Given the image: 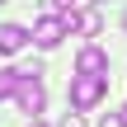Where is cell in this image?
<instances>
[{
    "label": "cell",
    "mask_w": 127,
    "mask_h": 127,
    "mask_svg": "<svg viewBox=\"0 0 127 127\" xmlns=\"http://www.w3.org/2000/svg\"><path fill=\"white\" fill-rule=\"evenodd\" d=\"M61 127H85V118H80V113H75V108H71V113H66V118H61Z\"/></svg>",
    "instance_id": "obj_9"
},
{
    "label": "cell",
    "mask_w": 127,
    "mask_h": 127,
    "mask_svg": "<svg viewBox=\"0 0 127 127\" xmlns=\"http://www.w3.org/2000/svg\"><path fill=\"white\" fill-rule=\"evenodd\" d=\"M0 5H5V0H0Z\"/></svg>",
    "instance_id": "obj_15"
},
{
    "label": "cell",
    "mask_w": 127,
    "mask_h": 127,
    "mask_svg": "<svg viewBox=\"0 0 127 127\" xmlns=\"http://www.w3.org/2000/svg\"><path fill=\"white\" fill-rule=\"evenodd\" d=\"M99 127H123V113H104V118H99Z\"/></svg>",
    "instance_id": "obj_8"
},
{
    "label": "cell",
    "mask_w": 127,
    "mask_h": 127,
    "mask_svg": "<svg viewBox=\"0 0 127 127\" xmlns=\"http://www.w3.org/2000/svg\"><path fill=\"white\" fill-rule=\"evenodd\" d=\"M14 104L24 108V113H42V104H47V90H42V80H19V90H14Z\"/></svg>",
    "instance_id": "obj_3"
},
{
    "label": "cell",
    "mask_w": 127,
    "mask_h": 127,
    "mask_svg": "<svg viewBox=\"0 0 127 127\" xmlns=\"http://www.w3.org/2000/svg\"><path fill=\"white\" fill-rule=\"evenodd\" d=\"M108 94V75H71V108L85 113Z\"/></svg>",
    "instance_id": "obj_1"
},
{
    "label": "cell",
    "mask_w": 127,
    "mask_h": 127,
    "mask_svg": "<svg viewBox=\"0 0 127 127\" xmlns=\"http://www.w3.org/2000/svg\"><path fill=\"white\" fill-rule=\"evenodd\" d=\"M66 33H71V28H66V19H61V14H42V19L33 24V42H38V47H57Z\"/></svg>",
    "instance_id": "obj_2"
},
{
    "label": "cell",
    "mask_w": 127,
    "mask_h": 127,
    "mask_svg": "<svg viewBox=\"0 0 127 127\" xmlns=\"http://www.w3.org/2000/svg\"><path fill=\"white\" fill-rule=\"evenodd\" d=\"M52 5H61V9H66V5H80V0H52Z\"/></svg>",
    "instance_id": "obj_10"
},
{
    "label": "cell",
    "mask_w": 127,
    "mask_h": 127,
    "mask_svg": "<svg viewBox=\"0 0 127 127\" xmlns=\"http://www.w3.org/2000/svg\"><path fill=\"white\" fill-rule=\"evenodd\" d=\"M61 19H66V28H71V33H85V38H94V33L104 28L99 9H85V14H61Z\"/></svg>",
    "instance_id": "obj_5"
},
{
    "label": "cell",
    "mask_w": 127,
    "mask_h": 127,
    "mask_svg": "<svg viewBox=\"0 0 127 127\" xmlns=\"http://www.w3.org/2000/svg\"><path fill=\"white\" fill-rule=\"evenodd\" d=\"M123 127H127V104H123Z\"/></svg>",
    "instance_id": "obj_11"
},
{
    "label": "cell",
    "mask_w": 127,
    "mask_h": 127,
    "mask_svg": "<svg viewBox=\"0 0 127 127\" xmlns=\"http://www.w3.org/2000/svg\"><path fill=\"white\" fill-rule=\"evenodd\" d=\"M85 5H99V0H85Z\"/></svg>",
    "instance_id": "obj_13"
},
{
    "label": "cell",
    "mask_w": 127,
    "mask_h": 127,
    "mask_svg": "<svg viewBox=\"0 0 127 127\" xmlns=\"http://www.w3.org/2000/svg\"><path fill=\"white\" fill-rule=\"evenodd\" d=\"M28 127H42V123H38V118H33V123H28Z\"/></svg>",
    "instance_id": "obj_12"
},
{
    "label": "cell",
    "mask_w": 127,
    "mask_h": 127,
    "mask_svg": "<svg viewBox=\"0 0 127 127\" xmlns=\"http://www.w3.org/2000/svg\"><path fill=\"white\" fill-rule=\"evenodd\" d=\"M108 71V52L104 47H80V57H75V75H104Z\"/></svg>",
    "instance_id": "obj_4"
},
{
    "label": "cell",
    "mask_w": 127,
    "mask_h": 127,
    "mask_svg": "<svg viewBox=\"0 0 127 127\" xmlns=\"http://www.w3.org/2000/svg\"><path fill=\"white\" fill-rule=\"evenodd\" d=\"M19 80H24L19 71H0V99H9V94L19 90Z\"/></svg>",
    "instance_id": "obj_7"
},
{
    "label": "cell",
    "mask_w": 127,
    "mask_h": 127,
    "mask_svg": "<svg viewBox=\"0 0 127 127\" xmlns=\"http://www.w3.org/2000/svg\"><path fill=\"white\" fill-rule=\"evenodd\" d=\"M123 24H127V14H123Z\"/></svg>",
    "instance_id": "obj_14"
},
{
    "label": "cell",
    "mask_w": 127,
    "mask_h": 127,
    "mask_svg": "<svg viewBox=\"0 0 127 127\" xmlns=\"http://www.w3.org/2000/svg\"><path fill=\"white\" fill-rule=\"evenodd\" d=\"M28 38H33L28 28H19V24H0V52H5V57L24 52V42H28Z\"/></svg>",
    "instance_id": "obj_6"
}]
</instances>
